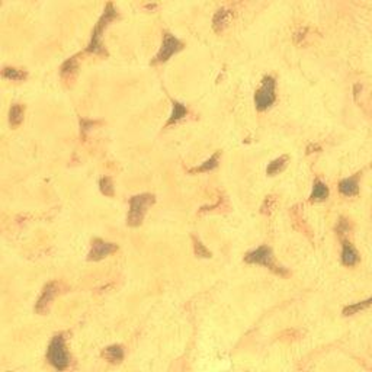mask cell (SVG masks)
I'll list each match as a JSON object with an SVG mask.
<instances>
[{
  "mask_svg": "<svg viewBox=\"0 0 372 372\" xmlns=\"http://www.w3.org/2000/svg\"><path fill=\"white\" fill-rule=\"evenodd\" d=\"M115 18H118V12H116L112 3H108L104 13H102V16H101V19L98 21L96 26L93 28L92 38H90V42H89L86 51L92 52V54H98V55H106V50H105L104 44H102V34L106 29V26L114 21Z\"/></svg>",
  "mask_w": 372,
  "mask_h": 372,
  "instance_id": "cell-1",
  "label": "cell"
},
{
  "mask_svg": "<svg viewBox=\"0 0 372 372\" xmlns=\"http://www.w3.org/2000/svg\"><path fill=\"white\" fill-rule=\"evenodd\" d=\"M156 202V197L151 194H140L130 199V211L127 215V224L130 227H138L144 221L147 209Z\"/></svg>",
  "mask_w": 372,
  "mask_h": 372,
  "instance_id": "cell-2",
  "label": "cell"
},
{
  "mask_svg": "<svg viewBox=\"0 0 372 372\" xmlns=\"http://www.w3.org/2000/svg\"><path fill=\"white\" fill-rule=\"evenodd\" d=\"M244 262L250 263V265H262L265 268L270 269L273 273H276L279 276H288V270L275 262L272 249L268 247V246H260V247L249 252L244 256Z\"/></svg>",
  "mask_w": 372,
  "mask_h": 372,
  "instance_id": "cell-3",
  "label": "cell"
},
{
  "mask_svg": "<svg viewBox=\"0 0 372 372\" xmlns=\"http://www.w3.org/2000/svg\"><path fill=\"white\" fill-rule=\"evenodd\" d=\"M47 359L51 363L52 366L58 371H63L69 366L70 362V356L67 353V348H66V340L61 333L55 334L48 345L47 349Z\"/></svg>",
  "mask_w": 372,
  "mask_h": 372,
  "instance_id": "cell-4",
  "label": "cell"
},
{
  "mask_svg": "<svg viewBox=\"0 0 372 372\" xmlns=\"http://www.w3.org/2000/svg\"><path fill=\"white\" fill-rule=\"evenodd\" d=\"M275 87H276V82L272 76H265L262 79V84L255 93V106L258 111L263 112L275 104L276 101Z\"/></svg>",
  "mask_w": 372,
  "mask_h": 372,
  "instance_id": "cell-5",
  "label": "cell"
},
{
  "mask_svg": "<svg viewBox=\"0 0 372 372\" xmlns=\"http://www.w3.org/2000/svg\"><path fill=\"white\" fill-rule=\"evenodd\" d=\"M183 50V42L177 40L175 35L172 34H165L163 37V42L159 52L156 54L151 64H159V63H166L173 54H177L179 51Z\"/></svg>",
  "mask_w": 372,
  "mask_h": 372,
  "instance_id": "cell-6",
  "label": "cell"
},
{
  "mask_svg": "<svg viewBox=\"0 0 372 372\" xmlns=\"http://www.w3.org/2000/svg\"><path fill=\"white\" fill-rule=\"evenodd\" d=\"M116 250H118V246L115 243H108L102 238H93L92 247H90V252L87 255V260L99 262L102 259L108 258L109 255H112Z\"/></svg>",
  "mask_w": 372,
  "mask_h": 372,
  "instance_id": "cell-7",
  "label": "cell"
},
{
  "mask_svg": "<svg viewBox=\"0 0 372 372\" xmlns=\"http://www.w3.org/2000/svg\"><path fill=\"white\" fill-rule=\"evenodd\" d=\"M57 291H58V285L55 282H48L44 287L41 295H40V298H38L37 304H35V313H38V314L48 313V308L51 305L52 300L57 295Z\"/></svg>",
  "mask_w": 372,
  "mask_h": 372,
  "instance_id": "cell-8",
  "label": "cell"
},
{
  "mask_svg": "<svg viewBox=\"0 0 372 372\" xmlns=\"http://www.w3.org/2000/svg\"><path fill=\"white\" fill-rule=\"evenodd\" d=\"M233 18V12L227 9V8H221L215 12L214 15V19H212V28L215 32H223L228 25L230 21Z\"/></svg>",
  "mask_w": 372,
  "mask_h": 372,
  "instance_id": "cell-9",
  "label": "cell"
},
{
  "mask_svg": "<svg viewBox=\"0 0 372 372\" xmlns=\"http://www.w3.org/2000/svg\"><path fill=\"white\" fill-rule=\"evenodd\" d=\"M102 356L109 363H114V365L121 363L124 361V348L121 345H111L102 351Z\"/></svg>",
  "mask_w": 372,
  "mask_h": 372,
  "instance_id": "cell-10",
  "label": "cell"
},
{
  "mask_svg": "<svg viewBox=\"0 0 372 372\" xmlns=\"http://www.w3.org/2000/svg\"><path fill=\"white\" fill-rule=\"evenodd\" d=\"M359 262V255L356 252V249L352 246L351 243L345 241L343 247H342V263L345 266H355Z\"/></svg>",
  "mask_w": 372,
  "mask_h": 372,
  "instance_id": "cell-11",
  "label": "cell"
},
{
  "mask_svg": "<svg viewBox=\"0 0 372 372\" xmlns=\"http://www.w3.org/2000/svg\"><path fill=\"white\" fill-rule=\"evenodd\" d=\"M339 191H340L342 195L345 197H355L358 195L359 192V182H358V177H348V179H343L339 183Z\"/></svg>",
  "mask_w": 372,
  "mask_h": 372,
  "instance_id": "cell-12",
  "label": "cell"
},
{
  "mask_svg": "<svg viewBox=\"0 0 372 372\" xmlns=\"http://www.w3.org/2000/svg\"><path fill=\"white\" fill-rule=\"evenodd\" d=\"M220 156H221V151H215L214 154L211 156L208 160H205L201 166H197V167H194V169H189V173H207V172L214 170V169L218 166Z\"/></svg>",
  "mask_w": 372,
  "mask_h": 372,
  "instance_id": "cell-13",
  "label": "cell"
},
{
  "mask_svg": "<svg viewBox=\"0 0 372 372\" xmlns=\"http://www.w3.org/2000/svg\"><path fill=\"white\" fill-rule=\"evenodd\" d=\"M329 198V188L326 183H323L320 179H316L313 183V191H311V201H324Z\"/></svg>",
  "mask_w": 372,
  "mask_h": 372,
  "instance_id": "cell-14",
  "label": "cell"
},
{
  "mask_svg": "<svg viewBox=\"0 0 372 372\" xmlns=\"http://www.w3.org/2000/svg\"><path fill=\"white\" fill-rule=\"evenodd\" d=\"M172 105H173V111H172V115H170V118H169V121H167L166 127L179 122V121L183 119L186 116V114H188V109H186V106L183 104H180V102H177V101H173Z\"/></svg>",
  "mask_w": 372,
  "mask_h": 372,
  "instance_id": "cell-15",
  "label": "cell"
},
{
  "mask_svg": "<svg viewBox=\"0 0 372 372\" xmlns=\"http://www.w3.org/2000/svg\"><path fill=\"white\" fill-rule=\"evenodd\" d=\"M2 76L3 79L6 80H12V82H22L28 77V73L23 72L21 69H16V67H5L2 70Z\"/></svg>",
  "mask_w": 372,
  "mask_h": 372,
  "instance_id": "cell-16",
  "label": "cell"
},
{
  "mask_svg": "<svg viewBox=\"0 0 372 372\" xmlns=\"http://www.w3.org/2000/svg\"><path fill=\"white\" fill-rule=\"evenodd\" d=\"M288 165V156H281L278 159H275V160H272L270 163L266 167V173L269 176H275L281 173L285 167Z\"/></svg>",
  "mask_w": 372,
  "mask_h": 372,
  "instance_id": "cell-17",
  "label": "cell"
},
{
  "mask_svg": "<svg viewBox=\"0 0 372 372\" xmlns=\"http://www.w3.org/2000/svg\"><path fill=\"white\" fill-rule=\"evenodd\" d=\"M23 114H25V108L22 105H12L11 111H9V124L12 125V128H16V127H19L22 124Z\"/></svg>",
  "mask_w": 372,
  "mask_h": 372,
  "instance_id": "cell-18",
  "label": "cell"
},
{
  "mask_svg": "<svg viewBox=\"0 0 372 372\" xmlns=\"http://www.w3.org/2000/svg\"><path fill=\"white\" fill-rule=\"evenodd\" d=\"M77 69H79V61H77V57L74 55V57L63 63L60 73H61L63 77H72L73 74L77 72Z\"/></svg>",
  "mask_w": 372,
  "mask_h": 372,
  "instance_id": "cell-19",
  "label": "cell"
},
{
  "mask_svg": "<svg viewBox=\"0 0 372 372\" xmlns=\"http://www.w3.org/2000/svg\"><path fill=\"white\" fill-rule=\"evenodd\" d=\"M371 302H372L371 298H368V300L361 301V302H356V304L348 305V307L343 308V316H353V314H356L358 311L368 308V307L371 305Z\"/></svg>",
  "mask_w": 372,
  "mask_h": 372,
  "instance_id": "cell-20",
  "label": "cell"
},
{
  "mask_svg": "<svg viewBox=\"0 0 372 372\" xmlns=\"http://www.w3.org/2000/svg\"><path fill=\"white\" fill-rule=\"evenodd\" d=\"M99 188H101V192L104 194L105 197H114V183H112V179L111 177H102L99 180Z\"/></svg>",
  "mask_w": 372,
  "mask_h": 372,
  "instance_id": "cell-21",
  "label": "cell"
},
{
  "mask_svg": "<svg viewBox=\"0 0 372 372\" xmlns=\"http://www.w3.org/2000/svg\"><path fill=\"white\" fill-rule=\"evenodd\" d=\"M192 241H194V250H195V255H197L198 258H211V252L195 236H192Z\"/></svg>",
  "mask_w": 372,
  "mask_h": 372,
  "instance_id": "cell-22",
  "label": "cell"
},
{
  "mask_svg": "<svg viewBox=\"0 0 372 372\" xmlns=\"http://www.w3.org/2000/svg\"><path fill=\"white\" fill-rule=\"evenodd\" d=\"M93 125H95V122H93V121H87V119H82V121H80V127H82L83 135L86 134V133H87V131H89L90 128H92Z\"/></svg>",
  "mask_w": 372,
  "mask_h": 372,
  "instance_id": "cell-23",
  "label": "cell"
},
{
  "mask_svg": "<svg viewBox=\"0 0 372 372\" xmlns=\"http://www.w3.org/2000/svg\"><path fill=\"white\" fill-rule=\"evenodd\" d=\"M336 230H337V233H339V234H345V233L348 231V223H346V220L340 218V221L337 223V227H336Z\"/></svg>",
  "mask_w": 372,
  "mask_h": 372,
  "instance_id": "cell-24",
  "label": "cell"
}]
</instances>
